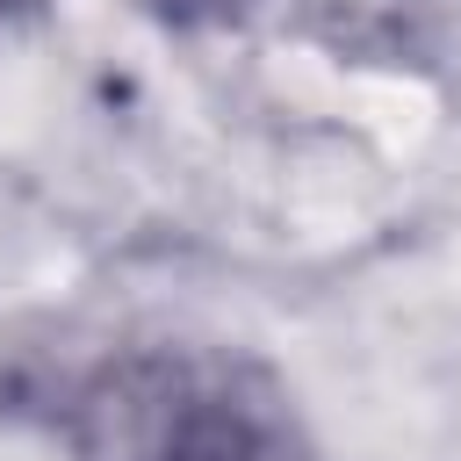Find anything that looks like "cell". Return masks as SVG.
<instances>
[{"mask_svg":"<svg viewBox=\"0 0 461 461\" xmlns=\"http://www.w3.org/2000/svg\"><path fill=\"white\" fill-rule=\"evenodd\" d=\"M101 461H310L288 396L223 353H137L72 389Z\"/></svg>","mask_w":461,"mask_h":461,"instance_id":"cell-1","label":"cell"}]
</instances>
